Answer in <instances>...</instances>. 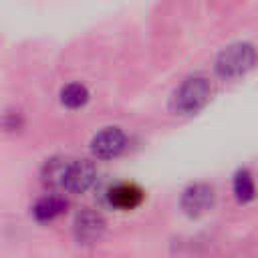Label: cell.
Returning <instances> with one entry per match:
<instances>
[{
  "label": "cell",
  "instance_id": "obj_9",
  "mask_svg": "<svg viewBox=\"0 0 258 258\" xmlns=\"http://www.w3.org/2000/svg\"><path fill=\"white\" fill-rule=\"evenodd\" d=\"M232 191H234V198L240 204H248V202H252L256 198V185H254V179H252L248 169H238L234 173Z\"/></svg>",
  "mask_w": 258,
  "mask_h": 258
},
{
  "label": "cell",
  "instance_id": "obj_5",
  "mask_svg": "<svg viewBox=\"0 0 258 258\" xmlns=\"http://www.w3.org/2000/svg\"><path fill=\"white\" fill-rule=\"evenodd\" d=\"M127 147V135L119 127H103L91 139V153L97 159H113Z\"/></svg>",
  "mask_w": 258,
  "mask_h": 258
},
{
  "label": "cell",
  "instance_id": "obj_10",
  "mask_svg": "<svg viewBox=\"0 0 258 258\" xmlns=\"http://www.w3.org/2000/svg\"><path fill=\"white\" fill-rule=\"evenodd\" d=\"M89 89L83 83H69L60 89V103L67 109H81L89 103Z\"/></svg>",
  "mask_w": 258,
  "mask_h": 258
},
{
  "label": "cell",
  "instance_id": "obj_3",
  "mask_svg": "<svg viewBox=\"0 0 258 258\" xmlns=\"http://www.w3.org/2000/svg\"><path fill=\"white\" fill-rule=\"evenodd\" d=\"M97 181V167L91 159H67L60 189L69 194H85Z\"/></svg>",
  "mask_w": 258,
  "mask_h": 258
},
{
  "label": "cell",
  "instance_id": "obj_7",
  "mask_svg": "<svg viewBox=\"0 0 258 258\" xmlns=\"http://www.w3.org/2000/svg\"><path fill=\"white\" fill-rule=\"evenodd\" d=\"M105 198H107V204L111 208L127 212V210H135L143 204L145 191L133 181H119L105 191Z\"/></svg>",
  "mask_w": 258,
  "mask_h": 258
},
{
  "label": "cell",
  "instance_id": "obj_1",
  "mask_svg": "<svg viewBox=\"0 0 258 258\" xmlns=\"http://www.w3.org/2000/svg\"><path fill=\"white\" fill-rule=\"evenodd\" d=\"M256 58H258L256 46L252 42L238 40V42H232V44L224 46L218 52L214 69H216V75L220 79L234 81V79L244 77L256 64Z\"/></svg>",
  "mask_w": 258,
  "mask_h": 258
},
{
  "label": "cell",
  "instance_id": "obj_4",
  "mask_svg": "<svg viewBox=\"0 0 258 258\" xmlns=\"http://www.w3.org/2000/svg\"><path fill=\"white\" fill-rule=\"evenodd\" d=\"M179 206H181V210H183V214L187 218H202L204 214L214 210L216 191H214V187L210 183H204V181L191 183L181 191Z\"/></svg>",
  "mask_w": 258,
  "mask_h": 258
},
{
  "label": "cell",
  "instance_id": "obj_8",
  "mask_svg": "<svg viewBox=\"0 0 258 258\" xmlns=\"http://www.w3.org/2000/svg\"><path fill=\"white\" fill-rule=\"evenodd\" d=\"M69 208V202L58 196V194H48L42 196L40 200H36V204L32 206V216L36 222H52L56 218H60Z\"/></svg>",
  "mask_w": 258,
  "mask_h": 258
},
{
  "label": "cell",
  "instance_id": "obj_2",
  "mask_svg": "<svg viewBox=\"0 0 258 258\" xmlns=\"http://www.w3.org/2000/svg\"><path fill=\"white\" fill-rule=\"evenodd\" d=\"M212 97V83L206 77H187L171 95L169 109L175 115H196Z\"/></svg>",
  "mask_w": 258,
  "mask_h": 258
},
{
  "label": "cell",
  "instance_id": "obj_6",
  "mask_svg": "<svg viewBox=\"0 0 258 258\" xmlns=\"http://www.w3.org/2000/svg\"><path fill=\"white\" fill-rule=\"evenodd\" d=\"M105 218L101 216V212L91 210V208H83L73 222V234L75 240L79 244H95L103 238L105 234Z\"/></svg>",
  "mask_w": 258,
  "mask_h": 258
}]
</instances>
